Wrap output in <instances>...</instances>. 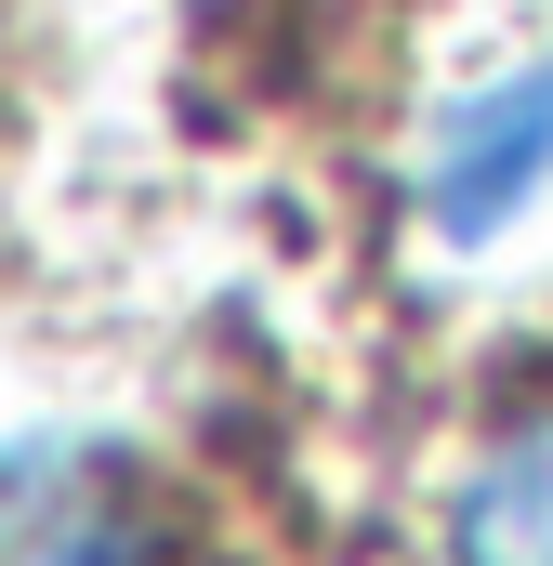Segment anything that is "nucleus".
<instances>
[{
  "label": "nucleus",
  "mask_w": 553,
  "mask_h": 566,
  "mask_svg": "<svg viewBox=\"0 0 553 566\" xmlns=\"http://www.w3.org/2000/svg\"><path fill=\"white\" fill-rule=\"evenodd\" d=\"M541 171H553V53L541 66H501L488 93H461L435 119V145H421V224L448 251H488L541 198Z\"/></svg>",
  "instance_id": "f257e3e1"
},
{
  "label": "nucleus",
  "mask_w": 553,
  "mask_h": 566,
  "mask_svg": "<svg viewBox=\"0 0 553 566\" xmlns=\"http://www.w3.org/2000/svg\"><path fill=\"white\" fill-rule=\"evenodd\" d=\"M0 566H185L158 501L106 461H27L0 474Z\"/></svg>",
  "instance_id": "f03ea898"
},
{
  "label": "nucleus",
  "mask_w": 553,
  "mask_h": 566,
  "mask_svg": "<svg viewBox=\"0 0 553 566\" xmlns=\"http://www.w3.org/2000/svg\"><path fill=\"white\" fill-rule=\"evenodd\" d=\"M448 566H553V409H514L448 488Z\"/></svg>",
  "instance_id": "7ed1b4c3"
}]
</instances>
